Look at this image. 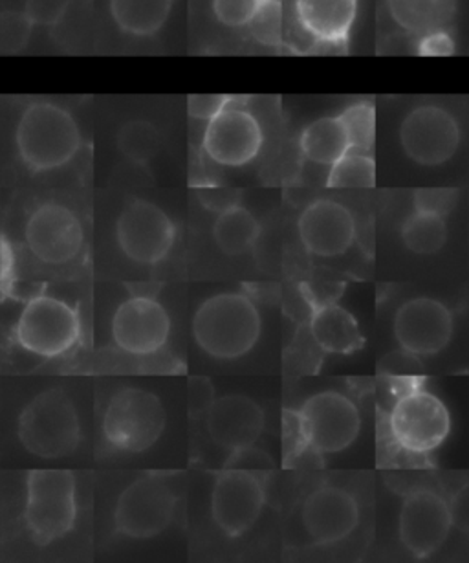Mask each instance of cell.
<instances>
[{"mask_svg":"<svg viewBox=\"0 0 469 563\" xmlns=\"http://www.w3.org/2000/svg\"><path fill=\"white\" fill-rule=\"evenodd\" d=\"M263 318L243 292L216 294L205 299L193 316L194 342L216 360H235L259 342Z\"/></svg>","mask_w":469,"mask_h":563,"instance_id":"cell-1","label":"cell"},{"mask_svg":"<svg viewBox=\"0 0 469 563\" xmlns=\"http://www.w3.org/2000/svg\"><path fill=\"white\" fill-rule=\"evenodd\" d=\"M19 156L30 172L67 166L81 150V131L70 112L48 101L30 106L15 131Z\"/></svg>","mask_w":469,"mask_h":563,"instance_id":"cell-2","label":"cell"},{"mask_svg":"<svg viewBox=\"0 0 469 563\" xmlns=\"http://www.w3.org/2000/svg\"><path fill=\"white\" fill-rule=\"evenodd\" d=\"M19 441L43 459L72 455L81 442V424L72 398L63 389H48L32 400L19 417Z\"/></svg>","mask_w":469,"mask_h":563,"instance_id":"cell-3","label":"cell"},{"mask_svg":"<svg viewBox=\"0 0 469 563\" xmlns=\"http://www.w3.org/2000/svg\"><path fill=\"white\" fill-rule=\"evenodd\" d=\"M78 518L76 477L68 470H30L24 523L37 545H48L74 529Z\"/></svg>","mask_w":469,"mask_h":563,"instance_id":"cell-4","label":"cell"},{"mask_svg":"<svg viewBox=\"0 0 469 563\" xmlns=\"http://www.w3.org/2000/svg\"><path fill=\"white\" fill-rule=\"evenodd\" d=\"M387 426L400 450L411 455H427L451 433V415L435 393L413 384L398 393Z\"/></svg>","mask_w":469,"mask_h":563,"instance_id":"cell-5","label":"cell"},{"mask_svg":"<svg viewBox=\"0 0 469 563\" xmlns=\"http://www.w3.org/2000/svg\"><path fill=\"white\" fill-rule=\"evenodd\" d=\"M166 422V409L155 393L125 387L107 406L103 437L114 452H147L160 439Z\"/></svg>","mask_w":469,"mask_h":563,"instance_id":"cell-6","label":"cell"},{"mask_svg":"<svg viewBox=\"0 0 469 563\" xmlns=\"http://www.w3.org/2000/svg\"><path fill=\"white\" fill-rule=\"evenodd\" d=\"M295 428L301 446L321 455H334L353 446L361 431L358 406L339 391H323L295 411Z\"/></svg>","mask_w":469,"mask_h":563,"instance_id":"cell-7","label":"cell"},{"mask_svg":"<svg viewBox=\"0 0 469 563\" xmlns=\"http://www.w3.org/2000/svg\"><path fill=\"white\" fill-rule=\"evenodd\" d=\"M79 336L81 321L78 310L52 296L30 299L15 329L19 345L43 358H57L68 353Z\"/></svg>","mask_w":469,"mask_h":563,"instance_id":"cell-8","label":"cell"},{"mask_svg":"<svg viewBox=\"0 0 469 563\" xmlns=\"http://www.w3.org/2000/svg\"><path fill=\"white\" fill-rule=\"evenodd\" d=\"M177 501V494L164 475H144L118 497L114 527L133 540L155 538L171 525Z\"/></svg>","mask_w":469,"mask_h":563,"instance_id":"cell-9","label":"cell"},{"mask_svg":"<svg viewBox=\"0 0 469 563\" xmlns=\"http://www.w3.org/2000/svg\"><path fill=\"white\" fill-rule=\"evenodd\" d=\"M266 503V477L252 470L226 466L211 490V518L227 538L246 534Z\"/></svg>","mask_w":469,"mask_h":563,"instance_id":"cell-10","label":"cell"},{"mask_svg":"<svg viewBox=\"0 0 469 563\" xmlns=\"http://www.w3.org/2000/svg\"><path fill=\"white\" fill-rule=\"evenodd\" d=\"M116 239L123 254L133 263L158 265L171 252L177 228L161 208L136 199L118 217Z\"/></svg>","mask_w":469,"mask_h":563,"instance_id":"cell-11","label":"cell"},{"mask_svg":"<svg viewBox=\"0 0 469 563\" xmlns=\"http://www.w3.org/2000/svg\"><path fill=\"white\" fill-rule=\"evenodd\" d=\"M451 527V507L438 492L420 488L403 499L398 538L414 558L424 560L435 554L446 543Z\"/></svg>","mask_w":469,"mask_h":563,"instance_id":"cell-12","label":"cell"},{"mask_svg":"<svg viewBox=\"0 0 469 563\" xmlns=\"http://www.w3.org/2000/svg\"><path fill=\"white\" fill-rule=\"evenodd\" d=\"M24 239L35 260L45 265H67L81 254L85 230L70 208L59 202H45L29 217Z\"/></svg>","mask_w":469,"mask_h":563,"instance_id":"cell-13","label":"cell"},{"mask_svg":"<svg viewBox=\"0 0 469 563\" xmlns=\"http://www.w3.org/2000/svg\"><path fill=\"white\" fill-rule=\"evenodd\" d=\"M400 144L420 166H442L457 153L460 128L451 112L442 107H416L402 122Z\"/></svg>","mask_w":469,"mask_h":563,"instance_id":"cell-14","label":"cell"},{"mask_svg":"<svg viewBox=\"0 0 469 563\" xmlns=\"http://www.w3.org/2000/svg\"><path fill=\"white\" fill-rule=\"evenodd\" d=\"M455 331L451 310L433 298H413L394 316V336L414 358L435 356L449 345Z\"/></svg>","mask_w":469,"mask_h":563,"instance_id":"cell-15","label":"cell"},{"mask_svg":"<svg viewBox=\"0 0 469 563\" xmlns=\"http://www.w3.org/2000/svg\"><path fill=\"white\" fill-rule=\"evenodd\" d=\"M265 134L252 112L230 106L208 122L202 150L219 166H248L259 155Z\"/></svg>","mask_w":469,"mask_h":563,"instance_id":"cell-16","label":"cell"},{"mask_svg":"<svg viewBox=\"0 0 469 563\" xmlns=\"http://www.w3.org/2000/svg\"><path fill=\"white\" fill-rule=\"evenodd\" d=\"M171 320L164 305L149 296H134L118 307L112 318V338L131 356H153L166 347Z\"/></svg>","mask_w":469,"mask_h":563,"instance_id":"cell-17","label":"cell"},{"mask_svg":"<svg viewBox=\"0 0 469 563\" xmlns=\"http://www.w3.org/2000/svg\"><path fill=\"white\" fill-rule=\"evenodd\" d=\"M301 523L315 545H334L358 527V501L345 488L321 486L304 499Z\"/></svg>","mask_w":469,"mask_h":563,"instance_id":"cell-18","label":"cell"},{"mask_svg":"<svg viewBox=\"0 0 469 563\" xmlns=\"http://www.w3.org/2000/svg\"><path fill=\"white\" fill-rule=\"evenodd\" d=\"M298 233L304 249L315 257L347 254L356 241L353 213L334 200H315L299 216Z\"/></svg>","mask_w":469,"mask_h":563,"instance_id":"cell-19","label":"cell"},{"mask_svg":"<svg viewBox=\"0 0 469 563\" xmlns=\"http://www.w3.org/2000/svg\"><path fill=\"white\" fill-rule=\"evenodd\" d=\"M265 411L246 395L215 398L205 411V428L216 446L233 453L254 446L265 430Z\"/></svg>","mask_w":469,"mask_h":563,"instance_id":"cell-20","label":"cell"},{"mask_svg":"<svg viewBox=\"0 0 469 563\" xmlns=\"http://www.w3.org/2000/svg\"><path fill=\"white\" fill-rule=\"evenodd\" d=\"M358 13V0H295V18L315 41L342 45L347 41Z\"/></svg>","mask_w":469,"mask_h":563,"instance_id":"cell-21","label":"cell"},{"mask_svg":"<svg viewBox=\"0 0 469 563\" xmlns=\"http://www.w3.org/2000/svg\"><path fill=\"white\" fill-rule=\"evenodd\" d=\"M310 334L317 347L328 354H354L365 345L356 318L332 301L315 305L310 318Z\"/></svg>","mask_w":469,"mask_h":563,"instance_id":"cell-22","label":"cell"},{"mask_svg":"<svg viewBox=\"0 0 469 563\" xmlns=\"http://www.w3.org/2000/svg\"><path fill=\"white\" fill-rule=\"evenodd\" d=\"M387 7L392 21L414 37L446 30L457 13V0H387Z\"/></svg>","mask_w":469,"mask_h":563,"instance_id":"cell-23","label":"cell"},{"mask_svg":"<svg viewBox=\"0 0 469 563\" xmlns=\"http://www.w3.org/2000/svg\"><path fill=\"white\" fill-rule=\"evenodd\" d=\"M175 0H111L112 21L123 34L150 37L166 26Z\"/></svg>","mask_w":469,"mask_h":563,"instance_id":"cell-24","label":"cell"},{"mask_svg":"<svg viewBox=\"0 0 469 563\" xmlns=\"http://www.w3.org/2000/svg\"><path fill=\"white\" fill-rule=\"evenodd\" d=\"M299 145L306 161L328 167L350 151L347 133L337 117L320 118L310 123L301 134Z\"/></svg>","mask_w":469,"mask_h":563,"instance_id":"cell-25","label":"cell"},{"mask_svg":"<svg viewBox=\"0 0 469 563\" xmlns=\"http://www.w3.org/2000/svg\"><path fill=\"white\" fill-rule=\"evenodd\" d=\"M260 235V224L252 211L237 205L219 213L213 227V239L222 254L243 255L248 252Z\"/></svg>","mask_w":469,"mask_h":563,"instance_id":"cell-26","label":"cell"},{"mask_svg":"<svg viewBox=\"0 0 469 563\" xmlns=\"http://www.w3.org/2000/svg\"><path fill=\"white\" fill-rule=\"evenodd\" d=\"M402 241L413 254L431 255L444 249L447 241L446 217L414 210L403 221Z\"/></svg>","mask_w":469,"mask_h":563,"instance_id":"cell-27","label":"cell"},{"mask_svg":"<svg viewBox=\"0 0 469 563\" xmlns=\"http://www.w3.org/2000/svg\"><path fill=\"white\" fill-rule=\"evenodd\" d=\"M160 147V131L145 120L125 123L118 133V150L129 162L139 166L149 164L158 155Z\"/></svg>","mask_w":469,"mask_h":563,"instance_id":"cell-28","label":"cell"},{"mask_svg":"<svg viewBox=\"0 0 469 563\" xmlns=\"http://www.w3.org/2000/svg\"><path fill=\"white\" fill-rule=\"evenodd\" d=\"M376 164L372 156L358 151H348L347 155L331 166L326 177V188H375Z\"/></svg>","mask_w":469,"mask_h":563,"instance_id":"cell-29","label":"cell"},{"mask_svg":"<svg viewBox=\"0 0 469 563\" xmlns=\"http://www.w3.org/2000/svg\"><path fill=\"white\" fill-rule=\"evenodd\" d=\"M337 118L347 133L350 151L369 155L376 140L375 106L367 101H359V103L347 107Z\"/></svg>","mask_w":469,"mask_h":563,"instance_id":"cell-30","label":"cell"},{"mask_svg":"<svg viewBox=\"0 0 469 563\" xmlns=\"http://www.w3.org/2000/svg\"><path fill=\"white\" fill-rule=\"evenodd\" d=\"M248 26L260 45L270 46V48L281 46L284 40V12H282L281 0L259 2V8Z\"/></svg>","mask_w":469,"mask_h":563,"instance_id":"cell-31","label":"cell"},{"mask_svg":"<svg viewBox=\"0 0 469 563\" xmlns=\"http://www.w3.org/2000/svg\"><path fill=\"white\" fill-rule=\"evenodd\" d=\"M72 0H26L24 19L37 26H56L67 15Z\"/></svg>","mask_w":469,"mask_h":563,"instance_id":"cell-32","label":"cell"},{"mask_svg":"<svg viewBox=\"0 0 469 563\" xmlns=\"http://www.w3.org/2000/svg\"><path fill=\"white\" fill-rule=\"evenodd\" d=\"M257 8H259V0H213L215 18L230 29L248 26Z\"/></svg>","mask_w":469,"mask_h":563,"instance_id":"cell-33","label":"cell"},{"mask_svg":"<svg viewBox=\"0 0 469 563\" xmlns=\"http://www.w3.org/2000/svg\"><path fill=\"white\" fill-rule=\"evenodd\" d=\"M457 200V189H418L414 194V210L447 217L455 210Z\"/></svg>","mask_w":469,"mask_h":563,"instance_id":"cell-34","label":"cell"},{"mask_svg":"<svg viewBox=\"0 0 469 563\" xmlns=\"http://www.w3.org/2000/svg\"><path fill=\"white\" fill-rule=\"evenodd\" d=\"M232 98L222 95H193L189 96L188 112L189 117L194 120H204L210 122L216 114H221L227 106H230Z\"/></svg>","mask_w":469,"mask_h":563,"instance_id":"cell-35","label":"cell"},{"mask_svg":"<svg viewBox=\"0 0 469 563\" xmlns=\"http://www.w3.org/2000/svg\"><path fill=\"white\" fill-rule=\"evenodd\" d=\"M226 466H237V468L252 470L255 474L263 475L268 479V475L273 472V463L263 450L249 446L244 450H237L232 453V457L227 459Z\"/></svg>","mask_w":469,"mask_h":563,"instance_id":"cell-36","label":"cell"},{"mask_svg":"<svg viewBox=\"0 0 469 563\" xmlns=\"http://www.w3.org/2000/svg\"><path fill=\"white\" fill-rule=\"evenodd\" d=\"M215 400V387L205 376H193L188 386V404L191 415H202Z\"/></svg>","mask_w":469,"mask_h":563,"instance_id":"cell-37","label":"cell"},{"mask_svg":"<svg viewBox=\"0 0 469 563\" xmlns=\"http://www.w3.org/2000/svg\"><path fill=\"white\" fill-rule=\"evenodd\" d=\"M418 56L449 57L455 54V41L447 30H436L418 37Z\"/></svg>","mask_w":469,"mask_h":563,"instance_id":"cell-38","label":"cell"},{"mask_svg":"<svg viewBox=\"0 0 469 563\" xmlns=\"http://www.w3.org/2000/svg\"><path fill=\"white\" fill-rule=\"evenodd\" d=\"M199 197L208 210L216 211V213H222V211L230 210L233 206L238 205V194L233 189H200Z\"/></svg>","mask_w":469,"mask_h":563,"instance_id":"cell-39","label":"cell"},{"mask_svg":"<svg viewBox=\"0 0 469 563\" xmlns=\"http://www.w3.org/2000/svg\"><path fill=\"white\" fill-rule=\"evenodd\" d=\"M259 2H265V0H259Z\"/></svg>","mask_w":469,"mask_h":563,"instance_id":"cell-40","label":"cell"}]
</instances>
